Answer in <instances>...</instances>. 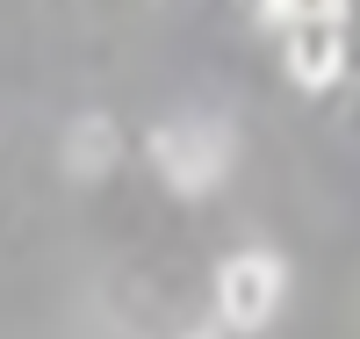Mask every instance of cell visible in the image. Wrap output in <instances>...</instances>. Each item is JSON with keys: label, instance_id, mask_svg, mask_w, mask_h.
<instances>
[{"label": "cell", "instance_id": "6da1fadb", "mask_svg": "<svg viewBox=\"0 0 360 339\" xmlns=\"http://www.w3.org/2000/svg\"><path fill=\"white\" fill-rule=\"evenodd\" d=\"M152 166L166 173V188L180 195H209L231 166V137L224 123H202V116H180V123H159L152 130Z\"/></svg>", "mask_w": 360, "mask_h": 339}, {"label": "cell", "instance_id": "5b68a950", "mask_svg": "<svg viewBox=\"0 0 360 339\" xmlns=\"http://www.w3.org/2000/svg\"><path fill=\"white\" fill-rule=\"evenodd\" d=\"M259 22H346V0H259Z\"/></svg>", "mask_w": 360, "mask_h": 339}, {"label": "cell", "instance_id": "3957f363", "mask_svg": "<svg viewBox=\"0 0 360 339\" xmlns=\"http://www.w3.org/2000/svg\"><path fill=\"white\" fill-rule=\"evenodd\" d=\"M281 66L295 87H332L346 73V29L339 22H288V44H281Z\"/></svg>", "mask_w": 360, "mask_h": 339}, {"label": "cell", "instance_id": "7a4b0ae2", "mask_svg": "<svg viewBox=\"0 0 360 339\" xmlns=\"http://www.w3.org/2000/svg\"><path fill=\"white\" fill-rule=\"evenodd\" d=\"M281 289H288V267L274 253H231L217 267V311L231 332H259L281 311Z\"/></svg>", "mask_w": 360, "mask_h": 339}, {"label": "cell", "instance_id": "277c9868", "mask_svg": "<svg viewBox=\"0 0 360 339\" xmlns=\"http://www.w3.org/2000/svg\"><path fill=\"white\" fill-rule=\"evenodd\" d=\"M108 159H115V123L108 116H86L65 130V166L72 173H108Z\"/></svg>", "mask_w": 360, "mask_h": 339}, {"label": "cell", "instance_id": "8992f818", "mask_svg": "<svg viewBox=\"0 0 360 339\" xmlns=\"http://www.w3.org/2000/svg\"><path fill=\"white\" fill-rule=\"evenodd\" d=\"M195 339H217V332H195Z\"/></svg>", "mask_w": 360, "mask_h": 339}]
</instances>
